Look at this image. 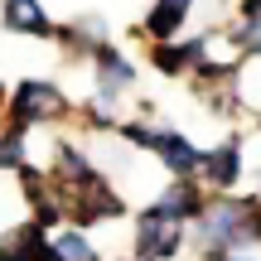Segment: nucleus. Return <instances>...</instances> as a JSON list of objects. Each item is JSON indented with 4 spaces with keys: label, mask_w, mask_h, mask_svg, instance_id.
Returning a JSON list of instances; mask_svg holds the SVG:
<instances>
[{
    "label": "nucleus",
    "mask_w": 261,
    "mask_h": 261,
    "mask_svg": "<svg viewBox=\"0 0 261 261\" xmlns=\"http://www.w3.org/2000/svg\"><path fill=\"white\" fill-rule=\"evenodd\" d=\"M242 15H261V0H242Z\"/></svg>",
    "instance_id": "obj_11"
},
{
    "label": "nucleus",
    "mask_w": 261,
    "mask_h": 261,
    "mask_svg": "<svg viewBox=\"0 0 261 261\" xmlns=\"http://www.w3.org/2000/svg\"><path fill=\"white\" fill-rule=\"evenodd\" d=\"M242 54H261V15H242V34H237Z\"/></svg>",
    "instance_id": "obj_10"
},
{
    "label": "nucleus",
    "mask_w": 261,
    "mask_h": 261,
    "mask_svg": "<svg viewBox=\"0 0 261 261\" xmlns=\"http://www.w3.org/2000/svg\"><path fill=\"white\" fill-rule=\"evenodd\" d=\"M198 174H203L213 189H232V184H237V174H242V150H237L232 140H227V145H218L213 155L198 160Z\"/></svg>",
    "instance_id": "obj_7"
},
{
    "label": "nucleus",
    "mask_w": 261,
    "mask_h": 261,
    "mask_svg": "<svg viewBox=\"0 0 261 261\" xmlns=\"http://www.w3.org/2000/svg\"><path fill=\"white\" fill-rule=\"evenodd\" d=\"M189 5H194V0H155V10H150V19H145L150 39H174L179 24H184V15H189Z\"/></svg>",
    "instance_id": "obj_8"
},
{
    "label": "nucleus",
    "mask_w": 261,
    "mask_h": 261,
    "mask_svg": "<svg viewBox=\"0 0 261 261\" xmlns=\"http://www.w3.org/2000/svg\"><path fill=\"white\" fill-rule=\"evenodd\" d=\"M223 261H252V256H247L242 247H237V252H232V256H223Z\"/></svg>",
    "instance_id": "obj_12"
},
{
    "label": "nucleus",
    "mask_w": 261,
    "mask_h": 261,
    "mask_svg": "<svg viewBox=\"0 0 261 261\" xmlns=\"http://www.w3.org/2000/svg\"><path fill=\"white\" fill-rule=\"evenodd\" d=\"M150 208L165 213V218H174V223H184V218H198V213H203V198H198V189L189 184V174H179V184H169Z\"/></svg>",
    "instance_id": "obj_6"
},
{
    "label": "nucleus",
    "mask_w": 261,
    "mask_h": 261,
    "mask_svg": "<svg viewBox=\"0 0 261 261\" xmlns=\"http://www.w3.org/2000/svg\"><path fill=\"white\" fill-rule=\"evenodd\" d=\"M179 252V223L155 208H145L136 223V256L140 261H160V256H174Z\"/></svg>",
    "instance_id": "obj_2"
},
{
    "label": "nucleus",
    "mask_w": 261,
    "mask_h": 261,
    "mask_svg": "<svg viewBox=\"0 0 261 261\" xmlns=\"http://www.w3.org/2000/svg\"><path fill=\"white\" fill-rule=\"evenodd\" d=\"M97 92H102V102H112V97H121L130 83H136V68L126 63L121 54H116L112 44H97Z\"/></svg>",
    "instance_id": "obj_3"
},
{
    "label": "nucleus",
    "mask_w": 261,
    "mask_h": 261,
    "mask_svg": "<svg viewBox=\"0 0 261 261\" xmlns=\"http://www.w3.org/2000/svg\"><path fill=\"white\" fill-rule=\"evenodd\" d=\"M63 92H58L54 83H44V77H29V83L15 87V97H10V126L15 130H29L39 121H54L58 112H63Z\"/></svg>",
    "instance_id": "obj_1"
},
{
    "label": "nucleus",
    "mask_w": 261,
    "mask_h": 261,
    "mask_svg": "<svg viewBox=\"0 0 261 261\" xmlns=\"http://www.w3.org/2000/svg\"><path fill=\"white\" fill-rule=\"evenodd\" d=\"M54 242V252H58V261H97V252H92V242H87L77 227H63L58 237H48Z\"/></svg>",
    "instance_id": "obj_9"
},
{
    "label": "nucleus",
    "mask_w": 261,
    "mask_h": 261,
    "mask_svg": "<svg viewBox=\"0 0 261 261\" xmlns=\"http://www.w3.org/2000/svg\"><path fill=\"white\" fill-rule=\"evenodd\" d=\"M0 19H5L10 34H29V39H48L54 34V24H48L39 0H5V5H0Z\"/></svg>",
    "instance_id": "obj_4"
},
{
    "label": "nucleus",
    "mask_w": 261,
    "mask_h": 261,
    "mask_svg": "<svg viewBox=\"0 0 261 261\" xmlns=\"http://www.w3.org/2000/svg\"><path fill=\"white\" fill-rule=\"evenodd\" d=\"M150 150L165 160V169H169V174H194V169H198V160H203V155H198V150L189 145L184 136H179V130H155Z\"/></svg>",
    "instance_id": "obj_5"
},
{
    "label": "nucleus",
    "mask_w": 261,
    "mask_h": 261,
    "mask_svg": "<svg viewBox=\"0 0 261 261\" xmlns=\"http://www.w3.org/2000/svg\"><path fill=\"white\" fill-rule=\"evenodd\" d=\"M0 107H5V92H0Z\"/></svg>",
    "instance_id": "obj_13"
}]
</instances>
